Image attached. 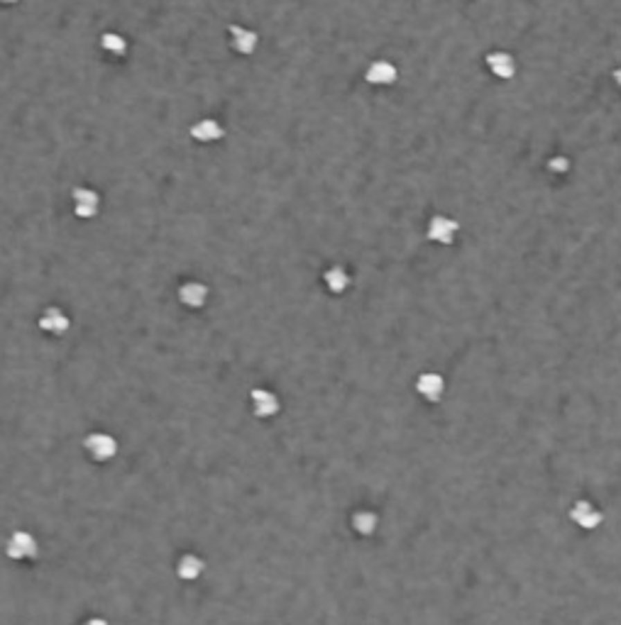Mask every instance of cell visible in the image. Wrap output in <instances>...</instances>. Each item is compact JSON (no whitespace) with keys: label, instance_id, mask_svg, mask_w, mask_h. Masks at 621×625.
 Instances as JSON below:
<instances>
[{"label":"cell","instance_id":"17","mask_svg":"<svg viewBox=\"0 0 621 625\" xmlns=\"http://www.w3.org/2000/svg\"><path fill=\"white\" fill-rule=\"evenodd\" d=\"M352 525H355V530H358L360 535H372V532L377 530V516H374L372 511H360V513H355V518H352Z\"/></svg>","mask_w":621,"mask_h":625},{"label":"cell","instance_id":"20","mask_svg":"<svg viewBox=\"0 0 621 625\" xmlns=\"http://www.w3.org/2000/svg\"><path fill=\"white\" fill-rule=\"evenodd\" d=\"M12 3H17V0H0V6H12Z\"/></svg>","mask_w":621,"mask_h":625},{"label":"cell","instance_id":"19","mask_svg":"<svg viewBox=\"0 0 621 625\" xmlns=\"http://www.w3.org/2000/svg\"><path fill=\"white\" fill-rule=\"evenodd\" d=\"M611 76H614V81L621 86V66H619V69H614V73H611Z\"/></svg>","mask_w":621,"mask_h":625},{"label":"cell","instance_id":"16","mask_svg":"<svg viewBox=\"0 0 621 625\" xmlns=\"http://www.w3.org/2000/svg\"><path fill=\"white\" fill-rule=\"evenodd\" d=\"M100 47H103L110 57H125V54H128V39H125L123 35H118V32H105V35L100 37Z\"/></svg>","mask_w":621,"mask_h":625},{"label":"cell","instance_id":"2","mask_svg":"<svg viewBox=\"0 0 621 625\" xmlns=\"http://www.w3.org/2000/svg\"><path fill=\"white\" fill-rule=\"evenodd\" d=\"M88 457L94 462H108L118 455V440L108 433H91L83 442Z\"/></svg>","mask_w":621,"mask_h":625},{"label":"cell","instance_id":"11","mask_svg":"<svg viewBox=\"0 0 621 625\" xmlns=\"http://www.w3.org/2000/svg\"><path fill=\"white\" fill-rule=\"evenodd\" d=\"M223 135H225L223 125L218 123V120H213V118H203V120H198V123L191 125V137L196 142H203V145L223 140Z\"/></svg>","mask_w":621,"mask_h":625},{"label":"cell","instance_id":"4","mask_svg":"<svg viewBox=\"0 0 621 625\" xmlns=\"http://www.w3.org/2000/svg\"><path fill=\"white\" fill-rule=\"evenodd\" d=\"M396 78H399V69L392 62H387V59H374L365 69V81L369 86H392V83H396Z\"/></svg>","mask_w":621,"mask_h":625},{"label":"cell","instance_id":"9","mask_svg":"<svg viewBox=\"0 0 621 625\" xmlns=\"http://www.w3.org/2000/svg\"><path fill=\"white\" fill-rule=\"evenodd\" d=\"M570 518H572V520L577 523L580 527H585V530H595V527L604 520L602 511L592 506L590 501H577L575 503L572 511H570Z\"/></svg>","mask_w":621,"mask_h":625},{"label":"cell","instance_id":"6","mask_svg":"<svg viewBox=\"0 0 621 625\" xmlns=\"http://www.w3.org/2000/svg\"><path fill=\"white\" fill-rule=\"evenodd\" d=\"M228 35H230V47H233L238 54H243V57L254 54V49H257V44H259V35L254 30L243 27V25H230Z\"/></svg>","mask_w":621,"mask_h":625},{"label":"cell","instance_id":"14","mask_svg":"<svg viewBox=\"0 0 621 625\" xmlns=\"http://www.w3.org/2000/svg\"><path fill=\"white\" fill-rule=\"evenodd\" d=\"M203 559L196 557V554H186V557L179 559V564H176V574L184 579V581H196L198 577L203 574Z\"/></svg>","mask_w":621,"mask_h":625},{"label":"cell","instance_id":"3","mask_svg":"<svg viewBox=\"0 0 621 625\" xmlns=\"http://www.w3.org/2000/svg\"><path fill=\"white\" fill-rule=\"evenodd\" d=\"M484 64L489 69V73L502 78V81H509V78L516 76V59L509 52H504V49H492L484 57Z\"/></svg>","mask_w":621,"mask_h":625},{"label":"cell","instance_id":"5","mask_svg":"<svg viewBox=\"0 0 621 625\" xmlns=\"http://www.w3.org/2000/svg\"><path fill=\"white\" fill-rule=\"evenodd\" d=\"M71 198H73V212H76L78 217H83V220H91V217L98 212L100 196L94 191V188H86V186L73 188Z\"/></svg>","mask_w":621,"mask_h":625},{"label":"cell","instance_id":"15","mask_svg":"<svg viewBox=\"0 0 621 625\" xmlns=\"http://www.w3.org/2000/svg\"><path fill=\"white\" fill-rule=\"evenodd\" d=\"M323 279H326V286L333 291V293H342V291H347V286H350V274H347L342 266H331V269L323 274Z\"/></svg>","mask_w":621,"mask_h":625},{"label":"cell","instance_id":"18","mask_svg":"<svg viewBox=\"0 0 621 625\" xmlns=\"http://www.w3.org/2000/svg\"><path fill=\"white\" fill-rule=\"evenodd\" d=\"M548 169H550V171H555V174H565V171L570 169L568 156H553V159L548 161Z\"/></svg>","mask_w":621,"mask_h":625},{"label":"cell","instance_id":"7","mask_svg":"<svg viewBox=\"0 0 621 625\" xmlns=\"http://www.w3.org/2000/svg\"><path fill=\"white\" fill-rule=\"evenodd\" d=\"M457 235V222L448 215H433L428 222V237L438 244H453Z\"/></svg>","mask_w":621,"mask_h":625},{"label":"cell","instance_id":"10","mask_svg":"<svg viewBox=\"0 0 621 625\" xmlns=\"http://www.w3.org/2000/svg\"><path fill=\"white\" fill-rule=\"evenodd\" d=\"M40 327L49 335H67V330L71 327V320L62 308H47L40 316Z\"/></svg>","mask_w":621,"mask_h":625},{"label":"cell","instance_id":"12","mask_svg":"<svg viewBox=\"0 0 621 625\" xmlns=\"http://www.w3.org/2000/svg\"><path fill=\"white\" fill-rule=\"evenodd\" d=\"M179 300L191 310L203 308L208 300V286L198 284V281H186V284L179 286Z\"/></svg>","mask_w":621,"mask_h":625},{"label":"cell","instance_id":"1","mask_svg":"<svg viewBox=\"0 0 621 625\" xmlns=\"http://www.w3.org/2000/svg\"><path fill=\"white\" fill-rule=\"evenodd\" d=\"M6 554L15 562H22V559H35L40 554V547H37V540L32 532L27 530H15L8 538L6 543Z\"/></svg>","mask_w":621,"mask_h":625},{"label":"cell","instance_id":"8","mask_svg":"<svg viewBox=\"0 0 621 625\" xmlns=\"http://www.w3.org/2000/svg\"><path fill=\"white\" fill-rule=\"evenodd\" d=\"M416 391H419L421 396L426 398V401L435 404V401H440V398H443V391H446V381H443V377H440V374L426 372V374H421V377L416 379Z\"/></svg>","mask_w":621,"mask_h":625},{"label":"cell","instance_id":"13","mask_svg":"<svg viewBox=\"0 0 621 625\" xmlns=\"http://www.w3.org/2000/svg\"><path fill=\"white\" fill-rule=\"evenodd\" d=\"M252 408L257 418H272V415L279 413V398L272 391H264V388H254L252 391Z\"/></svg>","mask_w":621,"mask_h":625}]
</instances>
